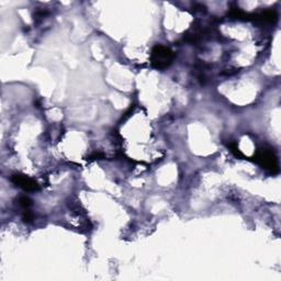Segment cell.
<instances>
[{
  "instance_id": "4",
  "label": "cell",
  "mask_w": 281,
  "mask_h": 281,
  "mask_svg": "<svg viewBox=\"0 0 281 281\" xmlns=\"http://www.w3.org/2000/svg\"><path fill=\"white\" fill-rule=\"evenodd\" d=\"M277 14L272 10H267L263 14H260L258 16H256V20L264 22V23H274L277 21Z\"/></svg>"
},
{
  "instance_id": "5",
  "label": "cell",
  "mask_w": 281,
  "mask_h": 281,
  "mask_svg": "<svg viewBox=\"0 0 281 281\" xmlns=\"http://www.w3.org/2000/svg\"><path fill=\"white\" fill-rule=\"evenodd\" d=\"M19 204H20V207H22L24 210H28L31 207L32 202H31V200L28 197L24 196L19 199Z\"/></svg>"
},
{
  "instance_id": "3",
  "label": "cell",
  "mask_w": 281,
  "mask_h": 281,
  "mask_svg": "<svg viewBox=\"0 0 281 281\" xmlns=\"http://www.w3.org/2000/svg\"><path fill=\"white\" fill-rule=\"evenodd\" d=\"M11 182L26 191L39 190V185H37L33 179L26 176V175H21V174L12 175Z\"/></svg>"
},
{
  "instance_id": "2",
  "label": "cell",
  "mask_w": 281,
  "mask_h": 281,
  "mask_svg": "<svg viewBox=\"0 0 281 281\" xmlns=\"http://www.w3.org/2000/svg\"><path fill=\"white\" fill-rule=\"evenodd\" d=\"M255 161L258 165L264 168L266 171H269L272 174L278 173L279 167H278V159L276 155L270 149H261L255 156Z\"/></svg>"
},
{
  "instance_id": "1",
  "label": "cell",
  "mask_w": 281,
  "mask_h": 281,
  "mask_svg": "<svg viewBox=\"0 0 281 281\" xmlns=\"http://www.w3.org/2000/svg\"><path fill=\"white\" fill-rule=\"evenodd\" d=\"M174 54L168 47L157 45L153 48L151 55L152 65L157 70H164L172 64Z\"/></svg>"
}]
</instances>
